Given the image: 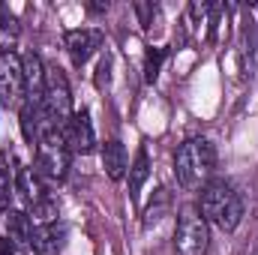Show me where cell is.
<instances>
[{"label":"cell","mask_w":258,"mask_h":255,"mask_svg":"<svg viewBox=\"0 0 258 255\" xmlns=\"http://www.w3.org/2000/svg\"><path fill=\"white\" fill-rule=\"evenodd\" d=\"M162 57H165V51H159V48L147 54V66H144V78H147L150 84H153V81H156V75H159V63H162Z\"/></svg>","instance_id":"obj_17"},{"label":"cell","mask_w":258,"mask_h":255,"mask_svg":"<svg viewBox=\"0 0 258 255\" xmlns=\"http://www.w3.org/2000/svg\"><path fill=\"white\" fill-rule=\"evenodd\" d=\"M102 168L111 180H123V174L129 168V156L120 141H105L102 144Z\"/></svg>","instance_id":"obj_12"},{"label":"cell","mask_w":258,"mask_h":255,"mask_svg":"<svg viewBox=\"0 0 258 255\" xmlns=\"http://www.w3.org/2000/svg\"><path fill=\"white\" fill-rule=\"evenodd\" d=\"M198 213L207 219V225H216L222 231H234L243 219V198L225 180H210L201 186L198 195Z\"/></svg>","instance_id":"obj_1"},{"label":"cell","mask_w":258,"mask_h":255,"mask_svg":"<svg viewBox=\"0 0 258 255\" xmlns=\"http://www.w3.org/2000/svg\"><path fill=\"white\" fill-rule=\"evenodd\" d=\"M0 255H15V243H12L9 237H3V240H0Z\"/></svg>","instance_id":"obj_18"},{"label":"cell","mask_w":258,"mask_h":255,"mask_svg":"<svg viewBox=\"0 0 258 255\" xmlns=\"http://www.w3.org/2000/svg\"><path fill=\"white\" fill-rule=\"evenodd\" d=\"M21 63H24V102H36V105H42V96H45V78H48V72H45V66L39 60V54H24L21 57Z\"/></svg>","instance_id":"obj_10"},{"label":"cell","mask_w":258,"mask_h":255,"mask_svg":"<svg viewBox=\"0 0 258 255\" xmlns=\"http://www.w3.org/2000/svg\"><path fill=\"white\" fill-rule=\"evenodd\" d=\"M150 177V156L144 147H138L132 165H129V198H138V192L144 186V180Z\"/></svg>","instance_id":"obj_13"},{"label":"cell","mask_w":258,"mask_h":255,"mask_svg":"<svg viewBox=\"0 0 258 255\" xmlns=\"http://www.w3.org/2000/svg\"><path fill=\"white\" fill-rule=\"evenodd\" d=\"M15 192L24 198V204L27 207H33V204H39V201H45L48 195H45V183H42V177H39V171L36 168H18L15 171Z\"/></svg>","instance_id":"obj_11"},{"label":"cell","mask_w":258,"mask_h":255,"mask_svg":"<svg viewBox=\"0 0 258 255\" xmlns=\"http://www.w3.org/2000/svg\"><path fill=\"white\" fill-rule=\"evenodd\" d=\"M102 30H96V27H75V30H66L63 36V45L66 51H69V57H72V63H87L99 48H102Z\"/></svg>","instance_id":"obj_7"},{"label":"cell","mask_w":258,"mask_h":255,"mask_svg":"<svg viewBox=\"0 0 258 255\" xmlns=\"http://www.w3.org/2000/svg\"><path fill=\"white\" fill-rule=\"evenodd\" d=\"M18 33H21L18 18L9 12V6L0 3V48L3 51H12V45L18 42Z\"/></svg>","instance_id":"obj_15"},{"label":"cell","mask_w":258,"mask_h":255,"mask_svg":"<svg viewBox=\"0 0 258 255\" xmlns=\"http://www.w3.org/2000/svg\"><path fill=\"white\" fill-rule=\"evenodd\" d=\"M69 159L72 150L63 138V129H42L39 141H36V171L39 177L48 180H63L69 174Z\"/></svg>","instance_id":"obj_3"},{"label":"cell","mask_w":258,"mask_h":255,"mask_svg":"<svg viewBox=\"0 0 258 255\" xmlns=\"http://www.w3.org/2000/svg\"><path fill=\"white\" fill-rule=\"evenodd\" d=\"M174 249L177 255H204L210 249V225L198 213V207H186L174 228Z\"/></svg>","instance_id":"obj_5"},{"label":"cell","mask_w":258,"mask_h":255,"mask_svg":"<svg viewBox=\"0 0 258 255\" xmlns=\"http://www.w3.org/2000/svg\"><path fill=\"white\" fill-rule=\"evenodd\" d=\"M63 138L72 153H90L96 147V132H93V123H90V114L75 111L69 117V123L63 126Z\"/></svg>","instance_id":"obj_8"},{"label":"cell","mask_w":258,"mask_h":255,"mask_svg":"<svg viewBox=\"0 0 258 255\" xmlns=\"http://www.w3.org/2000/svg\"><path fill=\"white\" fill-rule=\"evenodd\" d=\"M30 231H33L30 213H24V210H9L6 213V234H9L12 243H27Z\"/></svg>","instance_id":"obj_14"},{"label":"cell","mask_w":258,"mask_h":255,"mask_svg":"<svg viewBox=\"0 0 258 255\" xmlns=\"http://www.w3.org/2000/svg\"><path fill=\"white\" fill-rule=\"evenodd\" d=\"M24 63L15 51H0V108L24 105Z\"/></svg>","instance_id":"obj_6"},{"label":"cell","mask_w":258,"mask_h":255,"mask_svg":"<svg viewBox=\"0 0 258 255\" xmlns=\"http://www.w3.org/2000/svg\"><path fill=\"white\" fill-rule=\"evenodd\" d=\"M216 168V147L207 138H189L174 153V174L183 189H201L210 183V174Z\"/></svg>","instance_id":"obj_2"},{"label":"cell","mask_w":258,"mask_h":255,"mask_svg":"<svg viewBox=\"0 0 258 255\" xmlns=\"http://www.w3.org/2000/svg\"><path fill=\"white\" fill-rule=\"evenodd\" d=\"M72 93L63 72H48L45 96H42V129H63L72 117Z\"/></svg>","instance_id":"obj_4"},{"label":"cell","mask_w":258,"mask_h":255,"mask_svg":"<svg viewBox=\"0 0 258 255\" xmlns=\"http://www.w3.org/2000/svg\"><path fill=\"white\" fill-rule=\"evenodd\" d=\"M12 192H15V174H12V168H9V153L3 150V153H0V213L9 210Z\"/></svg>","instance_id":"obj_16"},{"label":"cell","mask_w":258,"mask_h":255,"mask_svg":"<svg viewBox=\"0 0 258 255\" xmlns=\"http://www.w3.org/2000/svg\"><path fill=\"white\" fill-rule=\"evenodd\" d=\"M63 243H66V225L60 219L45 222V225H33L30 240H27V246L36 255H60Z\"/></svg>","instance_id":"obj_9"}]
</instances>
